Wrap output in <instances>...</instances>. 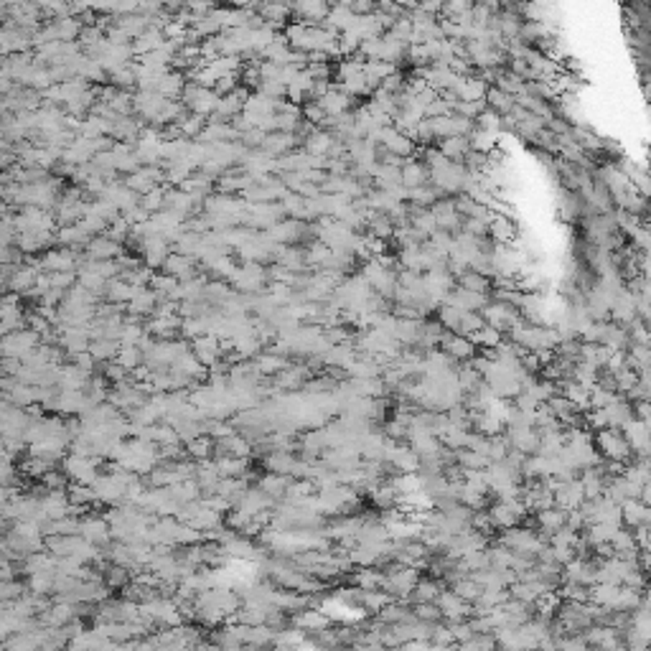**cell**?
<instances>
[{
  "mask_svg": "<svg viewBox=\"0 0 651 651\" xmlns=\"http://www.w3.org/2000/svg\"><path fill=\"white\" fill-rule=\"evenodd\" d=\"M117 349H120V341L115 339H92L89 341V349L87 351L94 356V361L97 364H104V361H112L117 356Z\"/></svg>",
  "mask_w": 651,
  "mask_h": 651,
  "instance_id": "d6986e66",
  "label": "cell"
},
{
  "mask_svg": "<svg viewBox=\"0 0 651 651\" xmlns=\"http://www.w3.org/2000/svg\"><path fill=\"white\" fill-rule=\"evenodd\" d=\"M135 290H138V288L128 285V283H112V285L107 288V295H110L112 303H128V300L135 295Z\"/></svg>",
  "mask_w": 651,
  "mask_h": 651,
  "instance_id": "f1b7e54d",
  "label": "cell"
},
{
  "mask_svg": "<svg viewBox=\"0 0 651 651\" xmlns=\"http://www.w3.org/2000/svg\"><path fill=\"white\" fill-rule=\"evenodd\" d=\"M469 339L474 341L478 349H496L501 341H504V334H501L499 329H493V326H488V323H486L483 329H478L476 334H471Z\"/></svg>",
  "mask_w": 651,
  "mask_h": 651,
  "instance_id": "d4e9b609",
  "label": "cell"
},
{
  "mask_svg": "<svg viewBox=\"0 0 651 651\" xmlns=\"http://www.w3.org/2000/svg\"><path fill=\"white\" fill-rule=\"evenodd\" d=\"M97 463H99V458L82 456V453H69V456H64V474H67L69 481H74V483H92L99 476Z\"/></svg>",
  "mask_w": 651,
  "mask_h": 651,
  "instance_id": "277c9868",
  "label": "cell"
},
{
  "mask_svg": "<svg viewBox=\"0 0 651 651\" xmlns=\"http://www.w3.org/2000/svg\"><path fill=\"white\" fill-rule=\"evenodd\" d=\"M448 628H451L453 639H456V644H463V641H469L471 636H474V628H471L469 618H461V621H451L448 623Z\"/></svg>",
  "mask_w": 651,
  "mask_h": 651,
  "instance_id": "f546056e",
  "label": "cell"
},
{
  "mask_svg": "<svg viewBox=\"0 0 651 651\" xmlns=\"http://www.w3.org/2000/svg\"><path fill=\"white\" fill-rule=\"evenodd\" d=\"M410 611H412V616H415V618H420V621H427V623L443 621L440 608L435 606V603H412V606H410Z\"/></svg>",
  "mask_w": 651,
  "mask_h": 651,
  "instance_id": "4316f807",
  "label": "cell"
},
{
  "mask_svg": "<svg viewBox=\"0 0 651 651\" xmlns=\"http://www.w3.org/2000/svg\"><path fill=\"white\" fill-rule=\"evenodd\" d=\"M59 339H61V346L67 349L69 356L72 354H80L89 349V331L87 326H59Z\"/></svg>",
  "mask_w": 651,
  "mask_h": 651,
  "instance_id": "9c48e42d",
  "label": "cell"
},
{
  "mask_svg": "<svg viewBox=\"0 0 651 651\" xmlns=\"http://www.w3.org/2000/svg\"><path fill=\"white\" fill-rule=\"evenodd\" d=\"M292 481H295L292 476H285V474H270V471H268V476H262L257 486H260L262 491L268 493L270 499L280 501V499H285V493H288V488H290Z\"/></svg>",
  "mask_w": 651,
  "mask_h": 651,
  "instance_id": "4fadbf2b",
  "label": "cell"
},
{
  "mask_svg": "<svg viewBox=\"0 0 651 651\" xmlns=\"http://www.w3.org/2000/svg\"><path fill=\"white\" fill-rule=\"evenodd\" d=\"M191 354H194L196 359L207 366V369H212V366L219 364V359H221V341L212 334H201L194 339V349H191Z\"/></svg>",
  "mask_w": 651,
  "mask_h": 651,
  "instance_id": "52a82bcc",
  "label": "cell"
},
{
  "mask_svg": "<svg viewBox=\"0 0 651 651\" xmlns=\"http://www.w3.org/2000/svg\"><path fill=\"white\" fill-rule=\"evenodd\" d=\"M13 478H16V469H13V463L8 461L6 456H0V486H8Z\"/></svg>",
  "mask_w": 651,
  "mask_h": 651,
  "instance_id": "1f68e13d",
  "label": "cell"
},
{
  "mask_svg": "<svg viewBox=\"0 0 651 651\" xmlns=\"http://www.w3.org/2000/svg\"><path fill=\"white\" fill-rule=\"evenodd\" d=\"M565 519H567V511L565 509H560V506H547V509H540V511H535V527H537V532H542V535L547 537L549 540V535L552 532H557L560 527H565Z\"/></svg>",
  "mask_w": 651,
  "mask_h": 651,
  "instance_id": "ba28073f",
  "label": "cell"
},
{
  "mask_svg": "<svg viewBox=\"0 0 651 651\" xmlns=\"http://www.w3.org/2000/svg\"><path fill=\"white\" fill-rule=\"evenodd\" d=\"M621 519H623V527H641V524H649L651 522V511L649 504H641L639 499H626L621 504Z\"/></svg>",
  "mask_w": 651,
  "mask_h": 651,
  "instance_id": "7c38bea8",
  "label": "cell"
},
{
  "mask_svg": "<svg viewBox=\"0 0 651 651\" xmlns=\"http://www.w3.org/2000/svg\"><path fill=\"white\" fill-rule=\"evenodd\" d=\"M130 303V313L138 318L143 316H153V311H155V305H158V295L153 290H143V288H138L135 290V295L128 300Z\"/></svg>",
  "mask_w": 651,
  "mask_h": 651,
  "instance_id": "ac0fdd59",
  "label": "cell"
},
{
  "mask_svg": "<svg viewBox=\"0 0 651 651\" xmlns=\"http://www.w3.org/2000/svg\"><path fill=\"white\" fill-rule=\"evenodd\" d=\"M115 247H110V242H97L94 244V255H112Z\"/></svg>",
  "mask_w": 651,
  "mask_h": 651,
  "instance_id": "d6a6232c",
  "label": "cell"
},
{
  "mask_svg": "<svg viewBox=\"0 0 651 651\" xmlns=\"http://www.w3.org/2000/svg\"><path fill=\"white\" fill-rule=\"evenodd\" d=\"M186 456L191 461H207V458L214 456V440L209 435H199V438L189 440L186 443Z\"/></svg>",
  "mask_w": 651,
  "mask_h": 651,
  "instance_id": "603a6c76",
  "label": "cell"
},
{
  "mask_svg": "<svg viewBox=\"0 0 651 651\" xmlns=\"http://www.w3.org/2000/svg\"><path fill=\"white\" fill-rule=\"evenodd\" d=\"M89 377H92V371L82 369V366H77V364H69V366H64L59 374V390H84Z\"/></svg>",
  "mask_w": 651,
  "mask_h": 651,
  "instance_id": "2e32d148",
  "label": "cell"
},
{
  "mask_svg": "<svg viewBox=\"0 0 651 651\" xmlns=\"http://www.w3.org/2000/svg\"><path fill=\"white\" fill-rule=\"evenodd\" d=\"M583 499H585V493H583V483H580V478L562 481V486L554 491V506H560V509H565V511L578 509Z\"/></svg>",
  "mask_w": 651,
  "mask_h": 651,
  "instance_id": "30bf717a",
  "label": "cell"
},
{
  "mask_svg": "<svg viewBox=\"0 0 651 651\" xmlns=\"http://www.w3.org/2000/svg\"><path fill=\"white\" fill-rule=\"evenodd\" d=\"M496 540H499L501 545H506L511 552L532 554V557H537V552L547 545V537L542 535V532L532 530V527H522V524L509 527V530H501V535L496 537Z\"/></svg>",
  "mask_w": 651,
  "mask_h": 651,
  "instance_id": "7a4b0ae2",
  "label": "cell"
},
{
  "mask_svg": "<svg viewBox=\"0 0 651 651\" xmlns=\"http://www.w3.org/2000/svg\"><path fill=\"white\" fill-rule=\"evenodd\" d=\"M430 646H438V649H448V646H456V639H453L451 628H448V623L445 621H438L435 626H432V633H430Z\"/></svg>",
  "mask_w": 651,
  "mask_h": 651,
  "instance_id": "484cf974",
  "label": "cell"
},
{
  "mask_svg": "<svg viewBox=\"0 0 651 651\" xmlns=\"http://www.w3.org/2000/svg\"><path fill=\"white\" fill-rule=\"evenodd\" d=\"M117 364H122L128 371L138 369L143 364V349L135 346V344H120L117 349V356H115Z\"/></svg>",
  "mask_w": 651,
  "mask_h": 651,
  "instance_id": "cb8c5ba5",
  "label": "cell"
},
{
  "mask_svg": "<svg viewBox=\"0 0 651 651\" xmlns=\"http://www.w3.org/2000/svg\"><path fill=\"white\" fill-rule=\"evenodd\" d=\"M448 588H451L453 593H456L458 598H463V601H469V603H474L476 598L481 596V585L476 583L471 575H461V578H456L453 583H448Z\"/></svg>",
  "mask_w": 651,
  "mask_h": 651,
  "instance_id": "ffe728a7",
  "label": "cell"
},
{
  "mask_svg": "<svg viewBox=\"0 0 651 651\" xmlns=\"http://www.w3.org/2000/svg\"><path fill=\"white\" fill-rule=\"evenodd\" d=\"M54 580H56V570H38L28 575V588L36 596H46V593H54Z\"/></svg>",
  "mask_w": 651,
  "mask_h": 651,
  "instance_id": "7402d4cb",
  "label": "cell"
},
{
  "mask_svg": "<svg viewBox=\"0 0 651 651\" xmlns=\"http://www.w3.org/2000/svg\"><path fill=\"white\" fill-rule=\"evenodd\" d=\"M430 181V170H427V165L417 163V160H407V163L402 165L400 170V183H405L407 189H417V186H422V183Z\"/></svg>",
  "mask_w": 651,
  "mask_h": 651,
  "instance_id": "e0dca14e",
  "label": "cell"
},
{
  "mask_svg": "<svg viewBox=\"0 0 651 651\" xmlns=\"http://www.w3.org/2000/svg\"><path fill=\"white\" fill-rule=\"evenodd\" d=\"M168 273L176 275V278H189L191 275V268H189V260H181V257H170L168 260Z\"/></svg>",
  "mask_w": 651,
  "mask_h": 651,
  "instance_id": "4dcf8cb0",
  "label": "cell"
},
{
  "mask_svg": "<svg viewBox=\"0 0 651 651\" xmlns=\"http://www.w3.org/2000/svg\"><path fill=\"white\" fill-rule=\"evenodd\" d=\"M435 606L440 608V616H443L445 623L461 621V618H469V616L474 613V606H471L469 601L458 598L456 593L448 588V585H445L443 591L438 593V598H435Z\"/></svg>",
  "mask_w": 651,
  "mask_h": 651,
  "instance_id": "5b68a950",
  "label": "cell"
},
{
  "mask_svg": "<svg viewBox=\"0 0 651 651\" xmlns=\"http://www.w3.org/2000/svg\"><path fill=\"white\" fill-rule=\"evenodd\" d=\"M461 308H453V305L448 303H440L438 308V321L443 323L448 331H456L458 329V321H461Z\"/></svg>",
  "mask_w": 651,
  "mask_h": 651,
  "instance_id": "83f0119b",
  "label": "cell"
},
{
  "mask_svg": "<svg viewBox=\"0 0 651 651\" xmlns=\"http://www.w3.org/2000/svg\"><path fill=\"white\" fill-rule=\"evenodd\" d=\"M80 535L84 537L87 542H92V545H97L99 549H104L112 542L110 524H107V519L104 517H97V514H87V517H82Z\"/></svg>",
  "mask_w": 651,
  "mask_h": 651,
  "instance_id": "8992f818",
  "label": "cell"
},
{
  "mask_svg": "<svg viewBox=\"0 0 651 651\" xmlns=\"http://www.w3.org/2000/svg\"><path fill=\"white\" fill-rule=\"evenodd\" d=\"M41 344V334L33 329H18V331H11L0 339V356L3 359H18L23 361L33 349Z\"/></svg>",
  "mask_w": 651,
  "mask_h": 651,
  "instance_id": "3957f363",
  "label": "cell"
},
{
  "mask_svg": "<svg viewBox=\"0 0 651 651\" xmlns=\"http://www.w3.org/2000/svg\"><path fill=\"white\" fill-rule=\"evenodd\" d=\"M252 364H255V369H257V374H260V377H275L278 371H283L288 364H290V359H288V356H280V354L270 351V349H268L265 354H262V351L257 354Z\"/></svg>",
  "mask_w": 651,
  "mask_h": 651,
  "instance_id": "5bb4252c",
  "label": "cell"
},
{
  "mask_svg": "<svg viewBox=\"0 0 651 651\" xmlns=\"http://www.w3.org/2000/svg\"><path fill=\"white\" fill-rule=\"evenodd\" d=\"M445 588V583L440 578H432V575H420L417 583H415L412 593H410V601L412 603H435L438 593Z\"/></svg>",
  "mask_w": 651,
  "mask_h": 651,
  "instance_id": "8fae6325",
  "label": "cell"
},
{
  "mask_svg": "<svg viewBox=\"0 0 651 651\" xmlns=\"http://www.w3.org/2000/svg\"><path fill=\"white\" fill-rule=\"evenodd\" d=\"M456 285L466 288V290H474V292H483V295H488L491 292V280H488L486 275L476 273V270H466V273L461 275L456 280Z\"/></svg>",
  "mask_w": 651,
  "mask_h": 651,
  "instance_id": "44dd1931",
  "label": "cell"
},
{
  "mask_svg": "<svg viewBox=\"0 0 651 651\" xmlns=\"http://www.w3.org/2000/svg\"><path fill=\"white\" fill-rule=\"evenodd\" d=\"M593 445L606 461L613 463H628L633 458L631 445H628L626 435L618 427H603V430L593 432Z\"/></svg>",
  "mask_w": 651,
  "mask_h": 651,
  "instance_id": "6da1fadb",
  "label": "cell"
},
{
  "mask_svg": "<svg viewBox=\"0 0 651 651\" xmlns=\"http://www.w3.org/2000/svg\"><path fill=\"white\" fill-rule=\"evenodd\" d=\"M295 453L290 451H268V456L262 458V463H265V469L270 471V474H285L290 476L292 469H295Z\"/></svg>",
  "mask_w": 651,
  "mask_h": 651,
  "instance_id": "9a60e30c",
  "label": "cell"
}]
</instances>
